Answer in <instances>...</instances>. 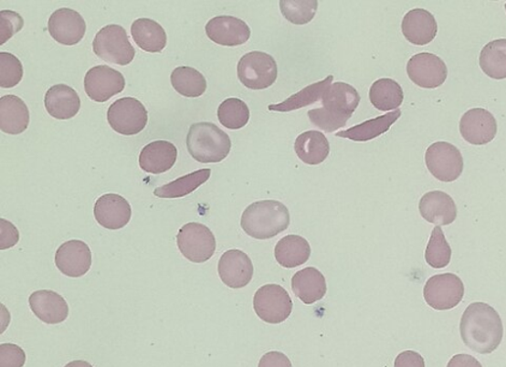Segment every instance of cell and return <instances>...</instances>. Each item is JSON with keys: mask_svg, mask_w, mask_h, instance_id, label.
<instances>
[{"mask_svg": "<svg viewBox=\"0 0 506 367\" xmlns=\"http://www.w3.org/2000/svg\"><path fill=\"white\" fill-rule=\"evenodd\" d=\"M45 106L54 119L69 120L76 117L81 107L79 95L66 84H57L47 89Z\"/></svg>", "mask_w": 506, "mask_h": 367, "instance_id": "obj_24", "label": "cell"}, {"mask_svg": "<svg viewBox=\"0 0 506 367\" xmlns=\"http://www.w3.org/2000/svg\"><path fill=\"white\" fill-rule=\"evenodd\" d=\"M332 82L333 76H329L322 81L311 84V86L292 95L291 98L280 102V104L269 105V110L277 112H289L315 104L316 101L322 100L323 95L328 91Z\"/></svg>", "mask_w": 506, "mask_h": 367, "instance_id": "obj_31", "label": "cell"}, {"mask_svg": "<svg viewBox=\"0 0 506 367\" xmlns=\"http://www.w3.org/2000/svg\"><path fill=\"white\" fill-rule=\"evenodd\" d=\"M95 56L107 63L126 66L132 62L136 51L122 26L111 24L96 34L93 41Z\"/></svg>", "mask_w": 506, "mask_h": 367, "instance_id": "obj_5", "label": "cell"}, {"mask_svg": "<svg viewBox=\"0 0 506 367\" xmlns=\"http://www.w3.org/2000/svg\"><path fill=\"white\" fill-rule=\"evenodd\" d=\"M465 296V285L455 274L431 277L424 288L426 303L436 310H449L459 305Z\"/></svg>", "mask_w": 506, "mask_h": 367, "instance_id": "obj_11", "label": "cell"}, {"mask_svg": "<svg viewBox=\"0 0 506 367\" xmlns=\"http://www.w3.org/2000/svg\"><path fill=\"white\" fill-rule=\"evenodd\" d=\"M505 10H506V4H505Z\"/></svg>", "mask_w": 506, "mask_h": 367, "instance_id": "obj_47", "label": "cell"}, {"mask_svg": "<svg viewBox=\"0 0 506 367\" xmlns=\"http://www.w3.org/2000/svg\"><path fill=\"white\" fill-rule=\"evenodd\" d=\"M480 66L491 79H506V39H497L487 44L480 52Z\"/></svg>", "mask_w": 506, "mask_h": 367, "instance_id": "obj_33", "label": "cell"}, {"mask_svg": "<svg viewBox=\"0 0 506 367\" xmlns=\"http://www.w3.org/2000/svg\"><path fill=\"white\" fill-rule=\"evenodd\" d=\"M405 94L399 83L389 78H383L373 83L370 89V100L376 110L395 111L403 104Z\"/></svg>", "mask_w": 506, "mask_h": 367, "instance_id": "obj_32", "label": "cell"}, {"mask_svg": "<svg viewBox=\"0 0 506 367\" xmlns=\"http://www.w3.org/2000/svg\"><path fill=\"white\" fill-rule=\"evenodd\" d=\"M402 33L415 46H427L437 35V23L431 12L413 9L403 17Z\"/></svg>", "mask_w": 506, "mask_h": 367, "instance_id": "obj_21", "label": "cell"}, {"mask_svg": "<svg viewBox=\"0 0 506 367\" xmlns=\"http://www.w3.org/2000/svg\"><path fill=\"white\" fill-rule=\"evenodd\" d=\"M311 249L309 242L298 235H288L279 240L275 246L276 261L282 267L294 268L303 266L311 257Z\"/></svg>", "mask_w": 506, "mask_h": 367, "instance_id": "obj_30", "label": "cell"}, {"mask_svg": "<svg viewBox=\"0 0 506 367\" xmlns=\"http://www.w3.org/2000/svg\"><path fill=\"white\" fill-rule=\"evenodd\" d=\"M23 75L24 69L19 58L9 52L0 53V86L3 89L17 86Z\"/></svg>", "mask_w": 506, "mask_h": 367, "instance_id": "obj_39", "label": "cell"}, {"mask_svg": "<svg viewBox=\"0 0 506 367\" xmlns=\"http://www.w3.org/2000/svg\"><path fill=\"white\" fill-rule=\"evenodd\" d=\"M131 34L136 45L146 52L160 53L167 45L165 29L158 22L147 17L132 22Z\"/></svg>", "mask_w": 506, "mask_h": 367, "instance_id": "obj_27", "label": "cell"}, {"mask_svg": "<svg viewBox=\"0 0 506 367\" xmlns=\"http://www.w3.org/2000/svg\"><path fill=\"white\" fill-rule=\"evenodd\" d=\"M171 81L173 88L184 98L196 99L206 92L207 82L205 77L200 71L188 66H180L174 69Z\"/></svg>", "mask_w": 506, "mask_h": 367, "instance_id": "obj_35", "label": "cell"}, {"mask_svg": "<svg viewBox=\"0 0 506 367\" xmlns=\"http://www.w3.org/2000/svg\"><path fill=\"white\" fill-rule=\"evenodd\" d=\"M407 75L416 86L423 89L441 87L448 78V66L441 58L432 53H419L407 63Z\"/></svg>", "mask_w": 506, "mask_h": 367, "instance_id": "obj_12", "label": "cell"}, {"mask_svg": "<svg viewBox=\"0 0 506 367\" xmlns=\"http://www.w3.org/2000/svg\"><path fill=\"white\" fill-rule=\"evenodd\" d=\"M459 129L463 140L467 142L483 146L495 140L498 125L491 112L483 108H473L463 114Z\"/></svg>", "mask_w": 506, "mask_h": 367, "instance_id": "obj_15", "label": "cell"}, {"mask_svg": "<svg viewBox=\"0 0 506 367\" xmlns=\"http://www.w3.org/2000/svg\"><path fill=\"white\" fill-rule=\"evenodd\" d=\"M291 287L295 296L307 305L318 302L327 293L324 276L315 267H306L295 274Z\"/></svg>", "mask_w": 506, "mask_h": 367, "instance_id": "obj_26", "label": "cell"}, {"mask_svg": "<svg viewBox=\"0 0 506 367\" xmlns=\"http://www.w3.org/2000/svg\"><path fill=\"white\" fill-rule=\"evenodd\" d=\"M294 150L303 163L319 165L327 160L330 153V143L322 131H309L297 138Z\"/></svg>", "mask_w": 506, "mask_h": 367, "instance_id": "obj_28", "label": "cell"}, {"mask_svg": "<svg viewBox=\"0 0 506 367\" xmlns=\"http://www.w3.org/2000/svg\"><path fill=\"white\" fill-rule=\"evenodd\" d=\"M290 225L286 204L277 201H261L247 207L240 225L246 234L256 239H270L284 232Z\"/></svg>", "mask_w": 506, "mask_h": 367, "instance_id": "obj_3", "label": "cell"}, {"mask_svg": "<svg viewBox=\"0 0 506 367\" xmlns=\"http://www.w3.org/2000/svg\"><path fill=\"white\" fill-rule=\"evenodd\" d=\"M108 123L117 133L132 136L142 133L148 123V111L142 101L134 98L120 99L107 112Z\"/></svg>", "mask_w": 506, "mask_h": 367, "instance_id": "obj_7", "label": "cell"}, {"mask_svg": "<svg viewBox=\"0 0 506 367\" xmlns=\"http://www.w3.org/2000/svg\"><path fill=\"white\" fill-rule=\"evenodd\" d=\"M220 123L228 130H240L248 124L250 110L239 99H227L218 108Z\"/></svg>", "mask_w": 506, "mask_h": 367, "instance_id": "obj_36", "label": "cell"}, {"mask_svg": "<svg viewBox=\"0 0 506 367\" xmlns=\"http://www.w3.org/2000/svg\"><path fill=\"white\" fill-rule=\"evenodd\" d=\"M56 264L59 272L78 278L86 275L92 267V252L81 240H69L57 251Z\"/></svg>", "mask_w": 506, "mask_h": 367, "instance_id": "obj_16", "label": "cell"}, {"mask_svg": "<svg viewBox=\"0 0 506 367\" xmlns=\"http://www.w3.org/2000/svg\"><path fill=\"white\" fill-rule=\"evenodd\" d=\"M395 367H425V360L418 352L408 351L395 358Z\"/></svg>", "mask_w": 506, "mask_h": 367, "instance_id": "obj_44", "label": "cell"}, {"mask_svg": "<svg viewBox=\"0 0 506 367\" xmlns=\"http://www.w3.org/2000/svg\"><path fill=\"white\" fill-rule=\"evenodd\" d=\"M29 124L28 108L16 95H5L0 99V129L5 134L19 135Z\"/></svg>", "mask_w": 506, "mask_h": 367, "instance_id": "obj_25", "label": "cell"}, {"mask_svg": "<svg viewBox=\"0 0 506 367\" xmlns=\"http://www.w3.org/2000/svg\"><path fill=\"white\" fill-rule=\"evenodd\" d=\"M421 216L437 226L449 225L457 218V206L453 198L442 191L427 192L419 202Z\"/></svg>", "mask_w": 506, "mask_h": 367, "instance_id": "obj_20", "label": "cell"}, {"mask_svg": "<svg viewBox=\"0 0 506 367\" xmlns=\"http://www.w3.org/2000/svg\"><path fill=\"white\" fill-rule=\"evenodd\" d=\"M239 81L247 89H265L272 87L279 77V68L272 56L253 51L245 54L237 65Z\"/></svg>", "mask_w": 506, "mask_h": 367, "instance_id": "obj_6", "label": "cell"}, {"mask_svg": "<svg viewBox=\"0 0 506 367\" xmlns=\"http://www.w3.org/2000/svg\"><path fill=\"white\" fill-rule=\"evenodd\" d=\"M322 107L309 111L312 124L325 131L334 133L345 128L348 120L360 104V95L351 84L335 82L331 84L322 100Z\"/></svg>", "mask_w": 506, "mask_h": 367, "instance_id": "obj_2", "label": "cell"}, {"mask_svg": "<svg viewBox=\"0 0 506 367\" xmlns=\"http://www.w3.org/2000/svg\"><path fill=\"white\" fill-rule=\"evenodd\" d=\"M186 147L193 159L200 163H219L231 152V138L214 123L193 124L186 136Z\"/></svg>", "mask_w": 506, "mask_h": 367, "instance_id": "obj_4", "label": "cell"}, {"mask_svg": "<svg viewBox=\"0 0 506 367\" xmlns=\"http://www.w3.org/2000/svg\"><path fill=\"white\" fill-rule=\"evenodd\" d=\"M401 114L400 110L385 113V116L369 120V121L355 125L352 129L337 131L336 136L359 142L375 140L378 136L388 131L391 126L399 120Z\"/></svg>", "mask_w": 506, "mask_h": 367, "instance_id": "obj_29", "label": "cell"}, {"mask_svg": "<svg viewBox=\"0 0 506 367\" xmlns=\"http://www.w3.org/2000/svg\"><path fill=\"white\" fill-rule=\"evenodd\" d=\"M279 5L282 16L295 26L314 20L318 9L317 0H281Z\"/></svg>", "mask_w": 506, "mask_h": 367, "instance_id": "obj_37", "label": "cell"}, {"mask_svg": "<svg viewBox=\"0 0 506 367\" xmlns=\"http://www.w3.org/2000/svg\"><path fill=\"white\" fill-rule=\"evenodd\" d=\"M26 356L23 349L15 344L0 345V367H23Z\"/></svg>", "mask_w": 506, "mask_h": 367, "instance_id": "obj_41", "label": "cell"}, {"mask_svg": "<svg viewBox=\"0 0 506 367\" xmlns=\"http://www.w3.org/2000/svg\"><path fill=\"white\" fill-rule=\"evenodd\" d=\"M177 148L167 141L150 142L142 150L140 166L144 173L160 174L170 171L176 163Z\"/></svg>", "mask_w": 506, "mask_h": 367, "instance_id": "obj_23", "label": "cell"}, {"mask_svg": "<svg viewBox=\"0 0 506 367\" xmlns=\"http://www.w3.org/2000/svg\"><path fill=\"white\" fill-rule=\"evenodd\" d=\"M253 307L261 320L279 324L290 317L293 304L284 288L279 285H265L255 294Z\"/></svg>", "mask_w": 506, "mask_h": 367, "instance_id": "obj_10", "label": "cell"}, {"mask_svg": "<svg viewBox=\"0 0 506 367\" xmlns=\"http://www.w3.org/2000/svg\"><path fill=\"white\" fill-rule=\"evenodd\" d=\"M448 367H483L474 357L469 354H456L451 358Z\"/></svg>", "mask_w": 506, "mask_h": 367, "instance_id": "obj_45", "label": "cell"}, {"mask_svg": "<svg viewBox=\"0 0 506 367\" xmlns=\"http://www.w3.org/2000/svg\"><path fill=\"white\" fill-rule=\"evenodd\" d=\"M212 174L209 168L185 174L174 182L154 190V195L160 198H182L193 194L202 184L208 182Z\"/></svg>", "mask_w": 506, "mask_h": 367, "instance_id": "obj_34", "label": "cell"}, {"mask_svg": "<svg viewBox=\"0 0 506 367\" xmlns=\"http://www.w3.org/2000/svg\"><path fill=\"white\" fill-rule=\"evenodd\" d=\"M177 245L182 255L193 263H204L216 251L215 235L206 225L191 222L180 228Z\"/></svg>", "mask_w": 506, "mask_h": 367, "instance_id": "obj_9", "label": "cell"}, {"mask_svg": "<svg viewBox=\"0 0 506 367\" xmlns=\"http://www.w3.org/2000/svg\"><path fill=\"white\" fill-rule=\"evenodd\" d=\"M29 306L38 319L47 324L62 323L69 317V305L62 296L50 290L36 291L29 297Z\"/></svg>", "mask_w": 506, "mask_h": 367, "instance_id": "obj_22", "label": "cell"}, {"mask_svg": "<svg viewBox=\"0 0 506 367\" xmlns=\"http://www.w3.org/2000/svg\"><path fill=\"white\" fill-rule=\"evenodd\" d=\"M2 226V242H0V249L5 250L11 248L19 242L20 234L17 228L11 222L2 219L0 220Z\"/></svg>", "mask_w": 506, "mask_h": 367, "instance_id": "obj_42", "label": "cell"}, {"mask_svg": "<svg viewBox=\"0 0 506 367\" xmlns=\"http://www.w3.org/2000/svg\"><path fill=\"white\" fill-rule=\"evenodd\" d=\"M218 272L223 284L231 288H242L249 284L255 269L245 252L233 249L220 257Z\"/></svg>", "mask_w": 506, "mask_h": 367, "instance_id": "obj_18", "label": "cell"}, {"mask_svg": "<svg viewBox=\"0 0 506 367\" xmlns=\"http://www.w3.org/2000/svg\"><path fill=\"white\" fill-rule=\"evenodd\" d=\"M206 34L215 44L225 47H237L250 39L248 24L230 16H216L206 26Z\"/></svg>", "mask_w": 506, "mask_h": 367, "instance_id": "obj_17", "label": "cell"}, {"mask_svg": "<svg viewBox=\"0 0 506 367\" xmlns=\"http://www.w3.org/2000/svg\"><path fill=\"white\" fill-rule=\"evenodd\" d=\"M503 323L493 307L472 303L463 312L460 334L466 346L476 353L490 354L498 349L503 339Z\"/></svg>", "mask_w": 506, "mask_h": 367, "instance_id": "obj_1", "label": "cell"}, {"mask_svg": "<svg viewBox=\"0 0 506 367\" xmlns=\"http://www.w3.org/2000/svg\"><path fill=\"white\" fill-rule=\"evenodd\" d=\"M124 88L125 79L121 72L107 65L95 66L84 77V89L94 101L110 100L114 95L121 93Z\"/></svg>", "mask_w": 506, "mask_h": 367, "instance_id": "obj_13", "label": "cell"}, {"mask_svg": "<svg viewBox=\"0 0 506 367\" xmlns=\"http://www.w3.org/2000/svg\"><path fill=\"white\" fill-rule=\"evenodd\" d=\"M427 170L442 183H453L463 172V156L460 150L446 142L432 143L426 152Z\"/></svg>", "mask_w": 506, "mask_h": 367, "instance_id": "obj_8", "label": "cell"}, {"mask_svg": "<svg viewBox=\"0 0 506 367\" xmlns=\"http://www.w3.org/2000/svg\"><path fill=\"white\" fill-rule=\"evenodd\" d=\"M65 367H93L91 364L86 362V361H72V362L69 363Z\"/></svg>", "mask_w": 506, "mask_h": 367, "instance_id": "obj_46", "label": "cell"}, {"mask_svg": "<svg viewBox=\"0 0 506 367\" xmlns=\"http://www.w3.org/2000/svg\"><path fill=\"white\" fill-rule=\"evenodd\" d=\"M24 26V21L15 11L2 10L0 12V45L14 37Z\"/></svg>", "mask_w": 506, "mask_h": 367, "instance_id": "obj_40", "label": "cell"}, {"mask_svg": "<svg viewBox=\"0 0 506 367\" xmlns=\"http://www.w3.org/2000/svg\"><path fill=\"white\" fill-rule=\"evenodd\" d=\"M451 258V248L439 226L433 228L429 244L426 249V261L433 268H444Z\"/></svg>", "mask_w": 506, "mask_h": 367, "instance_id": "obj_38", "label": "cell"}, {"mask_svg": "<svg viewBox=\"0 0 506 367\" xmlns=\"http://www.w3.org/2000/svg\"><path fill=\"white\" fill-rule=\"evenodd\" d=\"M94 216L102 227L113 231L120 230L128 225L131 221V204L121 195L105 194L96 201Z\"/></svg>", "mask_w": 506, "mask_h": 367, "instance_id": "obj_19", "label": "cell"}, {"mask_svg": "<svg viewBox=\"0 0 506 367\" xmlns=\"http://www.w3.org/2000/svg\"><path fill=\"white\" fill-rule=\"evenodd\" d=\"M51 37L64 46L79 44L87 31V24L79 12L69 8L54 11L47 22Z\"/></svg>", "mask_w": 506, "mask_h": 367, "instance_id": "obj_14", "label": "cell"}, {"mask_svg": "<svg viewBox=\"0 0 506 367\" xmlns=\"http://www.w3.org/2000/svg\"><path fill=\"white\" fill-rule=\"evenodd\" d=\"M258 367H292V364L286 354L272 351L264 354L260 363H258Z\"/></svg>", "mask_w": 506, "mask_h": 367, "instance_id": "obj_43", "label": "cell"}]
</instances>
